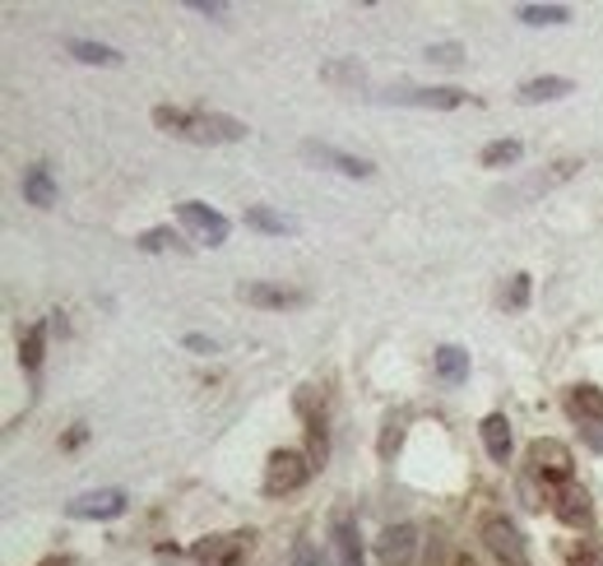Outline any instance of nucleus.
Instances as JSON below:
<instances>
[{"label": "nucleus", "instance_id": "obj_19", "mask_svg": "<svg viewBox=\"0 0 603 566\" xmlns=\"http://www.w3.org/2000/svg\"><path fill=\"white\" fill-rule=\"evenodd\" d=\"M566 408L580 418V423H603V390L594 386H576L571 394H566Z\"/></svg>", "mask_w": 603, "mask_h": 566}, {"label": "nucleus", "instance_id": "obj_27", "mask_svg": "<svg viewBox=\"0 0 603 566\" xmlns=\"http://www.w3.org/2000/svg\"><path fill=\"white\" fill-rule=\"evenodd\" d=\"M460 56H464L460 42H437V47H427V61H437V65H460Z\"/></svg>", "mask_w": 603, "mask_h": 566}, {"label": "nucleus", "instance_id": "obj_8", "mask_svg": "<svg viewBox=\"0 0 603 566\" xmlns=\"http://www.w3.org/2000/svg\"><path fill=\"white\" fill-rule=\"evenodd\" d=\"M413 553H418V529L413 525H390L376 539V562L381 566H413Z\"/></svg>", "mask_w": 603, "mask_h": 566}, {"label": "nucleus", "instance_id": "obj_26", "mask_svg": "<svg viewBox=\"0 0 603 566\" xmlns=\"http://www.w3.org/2000/svg\"><path fill=\"white\" fill-rule=\"evenodd\" d=\"M321 75L335 79V84H353V89H357V84H362V65L357 61H349V65H325Z\"/></svg>", "mask_w": 603, "mask_h": 566}, {"label": "nucleus", "instance_id": "obj_17", "mask_svg": "<svg viewBox=\"0 0 603 566\" xmlns=\"http://www.w3.org/2000/svg\"><path fill=\"white\" fill-rule=\"evenodd\" d=\"M24 200L38 204V210H51V204H56V181H51V173L42 163L24 173Z\"/></svg>", "mask_w": 603, "mask_h": 566}, {"label": "nucleus", "instance_id": "obj_32", "mask_svg": "<svg viewBox=\"0 0 603 566\" xmlns=\"http://www.w3.org/2000/svg\"><path fill=\"white\" fill-rule=\"evenodd\" d=\"M191 10L210 14V20H223V14H228V5H218V0H191Z\"/></svg>", "mask_w": 603, "mask_h": 566}, {"label": "nucleus", "instance_id": "obj_29", "mask_svg": "<svg viewBox=\"0 0 603 566\" xmlns=\"http://www.w3.org/2000/svg\"><path fill=\"white\" fill-rule=\"evenodd\" d=\"M172 242H177V237H172L167 228H153V232H145V237H140V247H145V251H167Z\"/></svg>", "mask_w": 603, "mask_h": 566}, {"label": "nucleus", "instance_id": "obj_25", "mask_svg": "<svg viewBox=\"0 0 603 566\" xmlns=\"http://www.w3.org/2000/svg\"><path fill=\"white\" fill-rule=\"evenodd\" d=\"M506 306H511V312H525V306H529V274H515V279H511Z\"/></svg>", "mask_w": 603, "mask_h": 566}, {"label": "nucleus", "instance_id": "obj_4", "mask_svg": "<svg viewBox=\"0 0 603 566\" xmlns=\"http://www.w3.org/2000/svg\"><path fill=\"white\" fill-rule=\"evenodd\" d=\"M571 451L553 437H539L529 445V474L533 478H548V483H571Z\"/></svg>", "mask_w": 603, "mask_h": 566}, {"label": "nucleus", "instance_id": "obj_6", "mask_svg": "<svg viewBox=\"0 0 603 566\" xmlns=\"http://www.w3.org/2000/svg\"><path fill=\"white\" fill-rule=\"evenodd\" d=\"M251 529H237V534H210L196 543V562L200 566H237L241 557L251 553Z\"/></svg>", "mask_w": 603, "mask_h": 566}, {"label": "nucleus", "instance_id": "obj_10", "mask_svg": "<svg viewBox=\"0 0 603 566\" xmlns=\"http://www.w3.org/2000/svg\"><path fill=\"white\" fill-rule=\"evenodd\" d=\"M302 159H312V163H321V167H335V173H343V177H372V163H367V159L339 153L335 144H316V140H306V144H302Z\"/></svg>", "mask_w": 603, "mask_h": 566}, {"label": "nucleus", "instance_id": "obj_13", "mask_svg": "<svg viewBox=\"0 0 603 566\" xmlns=\"http://www.w3.org/2000/svg\"><path fill=\"white\" fill-rule=\"evenodd\" d=\"M553 511H557L562 525H590V492H585L580 483H562Z\"/></svg>", "mask_w": 603, "mask_h": 566}, {"label": "nucleus", "instance_id": "obj_7", "mask_svg": "<svg viewBox=\"0 0 603 566\" xmlns=\"http://www.w3.org/2000/svg\"><path fill=\"white\" fill-rule=\"evenodd\" d=\"M177 218L200 237V242H210V247H223V242H228V218H223L218 210H210V204L181 200V204H177Z\"/></svg>", "mask_w": 603, "mask_h": 566}, {"label": "nucleus", "instance_id": "obj_12", "mask_svg": "<svg viewBox=\"0 0 603 566\" xmlns=\"http://www.w3.org/2000/svg\"><path fill=\"white\" fill-rule=\"evenodd\" d=\"M237 293H241V302H251V306H269V312H288V306H306V293H298V288H274V284H241Z\"/></svg>", "mask_w": 603, "mask_h": 566}, {"label": "nucleus", "instance_id": "obj_9", "mask_svg": "<svg viewBox=\"0 0 603 566\" xmlns=\"http://www.w3.org/2000/svg\"><path fill=\"white\" fill-rule=\"evenodd\" d=\"M126 511V492L121 488H102V492H89V496H75L71 502V516L75 520H112Z\"/></svg>", "mask_w": 603, "mask_h": 566}, {"label": "nucleus", "instance_id": "obj_30", "mask_svg": "<svg viewBox=\"0 0 603 566\" xmlns=\"http://www.w3.org/2000/svg\"><path fill=\"white\" fill-rule=\"evenodd\" d=\"M571 566H603V548L580 543V548H576V557H571Z\"/></svg>", "mask_w": 603, "mask_h": 566}, {"label": "nucleus", "instance_id": "obj_5", "mask_svg": "<svg viewBox=\"0 0 603 566\" xmlns=\"http://www.w3.org/2000/svg\"><path fill=\"white\" fill-rule=\"evenodd\" d=\"M580 173V159H562V163H553L548 173H533L529 181H520V186H511V191H497V204H515V200H533V196H548V191H557L562 181H571Z\"/></svg>", "mask_w": 603, "mask_h": 566}, {"label": "nucleus", "instance_id": "obj_18", "mask_svg": "<svg viewBox=\"0 0 603 566\" xmlns=\"http://www.w3.org/2000/svg\"><path fill=\"white\" fill-rule=\"evenodd\" d=\"M571 93V79H562V75H543V79H525L520 84V102H553V98H566Z\"/></svg>", "mask_w": 603, "mask_h": 566}, {"label": "nucleus", "instance_id": "obj_23", "mask_svg": "<svg viewBox=\"0 0 603 566\" xmlns=\"http://www.w3.org/2000/svg\"><path fill=\"white\" fill-rule=\"evenodd\" d=\"M42 344H47V330H42V325H33V330L20 339V363H24L28 372H38V363H42Z\"/></svg>", "mask_w": 603, "mask_h": 566}, {"label": "nucleus", "instance_id": "obj_21", "mask_svg": "<svg viewBox=\"0 0 603 566\" xmlns=\"http://www.w3.org/2000/svg\"><path fill=\"white\" fill-rule=\"evenodd\" d=\"M71 56H75V61H84V65H121V51H116V47L84 42V38H75V42H71Z\"/></svg>", "mask_w": 603, "mask_h": 566}, {"label": "nucleus", "instance_id": "obj_22", "mask_svg": "<svg viewBox=\"0 0 603 566\" xmlns=\"http://www.w3.org/2000/svg\"><path fill=\"white\" fill-rule=\"evenodd\" d=\"M520 140H492L488 149H482V167H515L520 163Z\"/></svg>", "mask_w": 603, "mask_h": 566}, {"label": "nucleus", "instance_id": "obj_28", "mask_svg": "<svg viewBox=\"0 0 603 566\" xmlns=\"http://www.w3.org/2000/svg\"><path fill=\"white\" fill-rule=\"evenodd\" d=\"M292 566H330V562H325V553H321V548L316 543H298V548H292Z\"/></svg>", "mask_w": 603, "mask_h": 566}, {"label": "nucleus", "instance_id": "obj_24", "mask_svg": "<svg viewBox=\"0 0 603 566\" xmlns=\"http://www.w3.org/2000/svg\"><path fill=\"white\" fill-rule=\"evenodd\" d=\"M520 20L525 24H566V20H571V10H566V5H520Z\"/></svg>", "mask_w": 603, "mask_h": 566}, {"label": "nucleus", "instance_id": "obj_20", "mask_svg": "<svg viewBox=\"0 0 603 566\" xmlns=\"http://www.w3.org/2000/svg\"><path fill=\"white\" fill-rule=\"evenodd\" d=\"M247 228H255V232H274V237H288V232H292V218L265 210V204H251V210H247Z\"/></svg>", "mask_w": 603, "mask_h": 566}, {"label": "nucleus", "instance_id": "obj_1", "mask_svg": "<svg viewBox=\"0 0 603 566\" xmlns=\"http://www.w3.org/2000/svg\"><path fill=\"white\" fill-rule=\"evenodd\" d=\"M153 126L191 144H237L247 140V126L223 112H191V108H153Z\"/></svg>", "mask_w": 603, "mask_h": 566}, {"label": "nucleus", "instance_id": "obj_3", "mask_svg": "<svg viewBox=\"0 0 603 566\" xmlns=\"http://www.w3.org/2000/svg\"><path fill=\"white\" fill-rule=\"evenodd\" d=\"M482 543H488V553L502 566H529V548H525L520 525L506 520V516H488V520H482Z\"/></svg>", "mask_w": 603, "mask_h": 566}, {"label": "nucleus", "instance_id": "obj_31", "mask_svg": "<svg viewBox=\"0 0 603 566\" xmlns=\"http://www.w3.org/2000/svg\"><path fill=\"white\" fill-rule=\"evenodd\" d=\"M580 437L590 441V451L603 455V423H580Z\"/></svg>", "mask_w": 603, "mask_h": 566}, {"label": "nucleus", "instance_id": "obj_16", "mask_svg": "<svg viewBox=\"0 0 603 566\" xmlns=\"http://www.w3.org/2000/svg\"><path fill=\"white\" fill-rule=\"evenodd\" d=\"M437 376H441L445 386L469 381V353H464L460 344H441L437 349Z\"/></svg>", "mask_w": 603, "mask_h": 566}, {"label": "nucleus", "instance_id": "obj_2", "mask_svg": "<svg viewBox=\"0 0 603 566\" xmlns=\"http://www.w3.org/2000/svg\"><path fill=\"white\" fill-rule=\"evenodd\" d=\"M312 474H316L312 455H302V451H274V455H269V465H265V492H269V496L298 492Z\"/></svg>", "mask_w": 603, "mask_h": 566}, {"label": "nucleus", "instance_id": "obj_11", "mask_svg": "<svg viewBox=\"0 0 603 566\" xmlns=\"http://www.w3.org/2000/svg\"><path fill=\"white\" fill-rule=\"evenodd\" d=\"M386 102H404V108H437V112H451L464 108L469 93L464 89H400V93H386Z\"/></svg>", "mask_w": 603, "mask_h": 566}, {"label": "nucleus", "instance_id": "obj_15", "mask_svg": "<svg viewBox=\"0 0 603 566\" xmlns=\"http://www.w3.org/2000/svg\"><path fill=\"white\" fill-rule=\"evenodd\" d=\"M482 445H488V455L497 460V465H506V460H511V423L502 414L482 418Z\"/></svg>", "mask_w": 603, "mask_h": 566}, {"label": "nucleus", "instance_id": "obj_33", "mask_svg": "<svg viewBox=\"0 0 603 566\" xmlns=\"http://www.w3.org/2000/svg\"><path fill=\"white\" fill-rule=\"evenodd\" d=\"M181 344L191 349V353H214V339H204V335H186Z\"/></svg>", "mask_w": 603, "mask_h": 566}, {"label": "nucleus", "instance_id": "obj_14", "mask_svg": "<svg viewBox=\"0 0 603 566\" xmlns=\"http://www.w3.org/2000/svg\"><path fill=\"white\" fill-rule=\"evenodd\" d=\"M335 548H339V566H362V543H357V525L349 511L335 516Z\"/></svg>", "mask_w": 603, "mask_h": 566}]
</instances>
